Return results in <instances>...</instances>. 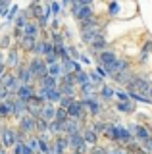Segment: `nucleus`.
<instances>
[{
	"label": "nucleus",
	"mask_w": 152,
	"mask_h": 154,
	"mask_svg": "<svg viewBox=\"0 0 152 154\" xmlns=\"http://www.w3.org/2000/svg\"><path fill=\"white\" fill-rule=\"evenodd\" d=\"M0 4H2V16L6 17L8 16V6H10V0H0Z\"/></svg>",
	"instance_id": "nucleus-45"
},
{
	"label": "nucleus",
	"mask_w": 152,
	"mask_h": 154,
	"mask_svg": "<svg viewBox=\"0 0 152 154\" xmlns=\"http://www.w3.org/2000/svg\"><path fill=\"white\" fill-rule=\"evenodd\" d=\"M37 96V91L33 89L31 85H21V89H20V93H17V98H21V100H25V102H29V100H33Z\"/></svg>",
	"instance_id": "nucleus-13"
},
{
	"label": "nucleus",
	"mask_w": 152,
	"mask_h": 154,
	"mask_svg": "<svg viewBox=\"0 0 152 154\" xmlns=\"http://www.w3.org/2000/svg\"><path fill=\"white\" fill-rule=\"evenodd\" d=\"M116 96L120 98V102H125V100H129L131 96H129V93H123V91H117L116 93Z\"/></svg>",
	"instance_id": "nucleus-44"
},
{
	"label": "nucleus",
	"mask_w": 152,
	"mask_h": 154,
	"mask_svg": "<svg viewBox=\"0 0 152 154\" xmlns=\"http://www.w3.org/2000/svg\"><path fill=\"white\" fill-rule=\"evenodd\" d=\"M27 14H29V12H21L20 16L16 17V27L17 29H25V25L29 23V16H27Z\"/></svg>",
	"instance_id": "nucleus-25"
},
{
	"label": "nucleus",
	"mask_w": 152,
	"mask_h": 154,
	"mask_svg": "<svg viewBox=\"0 0 152 154\" xmlns=\"http://www.w3.org/2000/svg\"><path fill=\"white\" fill-rule=\"evenodd\" d=\"M108 154H127L123 148H112V150H108Z\"/></svg>",
	"instance_id": "nucleus-47"
},
{
	"label": "nucleus",
	"mask_w": 152,
	"mask_h": 154,
	"mask_svg": "<svg viewBox=\"0 0 152 154\" xmlns=\"http://www.w3.org/2000/svg\"><path fill=\"white\" fill-rule=\"evenodd\" d=\"M71 2H79V4H85V6H89V4L94 2V0H71Z\"/></svg>",
	"instance_id": "nucleus-50"
},
{
	"label": "nucleus",
	"mask_w": 152,
	"mask_h": 154,
	"mask_svg": "<svg viewBox=\"0 0 152 154\" xmlns=\"http://www.w3.org/2000/svg\"><path fill=\"white\" fill-rule=\"evenodd\" d=\"M60 91H62V94H64V96H73L75 94V85H64V83H60Z\"/></svg>",
	"instance_id": "nucleus-30"
},
{
	"label": "nucleus",
	"mask_w": 152,
	"mask_h": 154,
	"mask_svg": "<svg viewBox=\"0 0 152 154\" xmlns=\"http://www.w3.org/2000/svg\"><path fill=\"white\" fill-rule=\"evenodd\" d=\"M73 154H79V152H73Z\"/></svg>",
	"instance_id": "nucleus-54"
},
{
	"label": "nucleus",
	"mask_w": 152,
	"mask_h": 154,
	"mask_svg": "<svg viewBox=\"0 0 152 154\" xmlns=\"http://www.w3.org/2000/svg\"><path fill=\"white\" fill-rule=\"evenodd\" d=\"M129 131L135 135V139L137 141H141V143H146V141H150V131L146 127H142V125H131L129 127Z\"/></svg>",
	"instance_id": "nucleus-7"
},
{
	"label": "nucleus",
	"mask_w": 152,
	"mask_h": 154,
	"mask_svg": "<svg viewBox=\"0 0 152 154\" xmlns=\"http://www.w3.org/2000/svg\"><path fill=\"white\" fill-rule=\"evenodd\" d=\"M117 12H120V6H117V2H112V4H110V16H116Z\"/></svg>",
	"instance_id": "nucleus-46"
},
{
	"label": "nucleus",
	"mask_w": 152,
	"mask_h": 154,
	"mask_svg": "<svg viewBox=\"0 0 152 154\" xmlns=\"http://www.w3.org/2000/svg\"><path fill=\"white\" fill-rule=\"evenodd\" d=\"M48 75H52V77H64L65 75V71H64V66L62 64H54V66H48Z\"/></svg>",
	"instance_id": "nucleus-20"
},
{
	"label": "nucleus",
	"mask_w": 152,
	"mask_h": 154,
	"mask_svg": "<svg viewBox=\"0 0 152 154\" xmlns=\"http://www.w3.org/2000/svg\"><path fill=\"white\" fill-rule=\"evenodd\" d=\"M8 45H10V37H4L2 38V48H8Z\"/></svg>",
	"instance_id": "nucleus-49"
},
{
	"label": "nucleus",
	"mask_w": 152,
	"mask_h": 154,
	"mask_svg": "<svg viewBox=\"0 0 152 154\" xmlns=\"http://www.w3.org/2000/svg\"><path fill=\"white\" fill-rule=\"evenodd\" d=\"M50 8H52V12H54V14H60V12H62V8H60V4H56V2H54V4H52V6H50Z\"/></svg>",
	"instance_id": "nucleus-48"
},
{
	"label": "nucleus",
	"mask_w": 152,
	"mask_h": 154,
	"mask_svg": "<svg viewBox=\"0 0 152 154\" xmlns=\"http://www.w3.org/2000/svg\"><path fill=\"white\" fill-rule=\"evenodd\" d=\"M152 85L148 83V79H146L144 75L141 77H133V81L129 85H127V91L129 93H139V94H144V93H150Z\"/></svg>",
	"instance_id": "nucleus-1"
},
{
	"label": "nucleus",
	"mask_w": 152,
	"mask_h": 154,
	"mask_svg": "<svg viewBox=\"0 0 152 154\" xmlns=\"http://www.w3.org/2000/svg\"><path fill=\"white\" fill-rule=\"evenodd\" d=\"M148 94H150V98H152V89H150V93H148Z\"/></svg>",
	"instance_id": "nucleus-53"
},
{
	"label": "nucleus",
	"mask_w": 152,
	"mask_h": 154,
	"mask_svg": "<svg viewBox=\"0 0 152 154\" xmlns=\"http://www.w3.org/2000/svg\"><path fill=\"white\" fill-rule=\"evenodd\" d=\"M83 100H75L73 104L68 108V114H69V118L71 119H81L83 118Z\"/></svg>",
	"instance_id": "nucleus-9"
},
{
	"label": "nucleus",
	"mask_w": 152,
	"mask_h": 154,
	"mask_svg": "<svg viewBox=\"0 0 152 154\" xmlns=\"http://www.w3.org/2000/svg\"><path fill=\"white\" fill-rule=\"evenodd\" d=\"M12 154H37L33 148L27 146V143H16V146H14V152Z\"/></svg>",
	"instance_id": "nucleus-18"
},
{
	"label": "nucleus",
	"mask_w": 152,
	"mask_h": 154,
	"mask_svg": "<svg viewBox=\"0 0 152 154\" xmlns=\"http://www.w3.org/2000/svg\"><path fill=\"white\" fill-rule=\"evenodd\" d=\"M94 87L93 83H87V85H83L81 87V91H83V100H93L94 98Z\"/></svg>",
	"instance_id": "nucleus-21"
},
{
	"label": "nucleus",
	"mask_w": 152,
	"mask_h": 154,
	"mask_svg": "<svg viewBox=\"0 0 152 154\" xmlns=\"http://www.w3.org/2000/svg\"><path fill=\"white\" fill-rule=\"evenodd\" d=\"M17 14H20V8H17V6H12V8H10V12H8V16H6V19H14V17H17Z\"/></svg>",
	"instance_id": "nucleus-42"
},
{
	"label": "nucleus",
	"mask_w": 152,
	"mask_h": 154,
	"mask_svg": "<svg viewBox=\"0 0 152 154\" xmlns=\"http://www.w3.org/2000/svg\"><path fill=\"white\" fill-rule=\"evenodd\" d=\"M144 146H146V150H148V152L152 154V139H150V141H146V143H144Z\"/></svg>",
	"instance_id": "nucleus-51"
},
{
	"label": "nucleus",
	"mask_w": 152,
	"mask_h": 154,
	"mask_svg": "<svg viewBox=\"0 0 152 154\" xmlns=\"http://www.w3.org/2000/svg\"><path fill=\"white\" fill-rule=\"evenodd\" d=\"M39 29H41L39 23H27L25 29H23V35H25V37H33V38H37V35H39Z\"/></svg>",
	"instance_id": "nucleus-16"
},
{
	"label": "nucleus",
	"mask_w": 152,
	"mask_h": 154,
	"mask_svg": "<svg viewBox=\"0 0 152 154\" xmlns=\"http://www.w3.org/2000/svg\"><path fill=\"white\" fill-rule=\"evenodd\" d=\"M102 96L104 98H114V96H116V91L108 85H102Z\"/></svg>",
	"instance_id": "nucleus-34"
},
{
	"label": "nucleus",
	"mask_w": 152,
	"mask_h": 154,
	"mask_svg": "<svg viewBox=\"0 0 152 154\" xmlns=\"http://www.w3.org/2000/svg\"><path fill=\"white\" fill-rule=\"evenodd\" d=\"M91 83L94 87H98V85H102V77L98 75V73H91Z\"/></svg>",
	"instance_id": "nucleus-41"
},
{
	"label": "nucleus",
	"mask_w": 152,
	"mask_h": 154,
	"mask_svg": "<svg viewBox=\"0 0 152 154\" xmlns=\"http://www.w3.org/2000/svg\"><path fill=\"white\" fill-rule=\"evenodd\" d=\"M83 104L89 108V112H91L93 116H98V114H100V104H98L94 98L93 100H83Z\"/></svg>",
	"instance_id": "nucleus-23"
},
{
	"label": "nucleus",
	"mask_w": 152,
	"mask_h": 154,
	"mask_svg": "<svg viewBox=\"0 0 152 154\" xmlns=\"http://www.w3.org/2000/svg\"><path fill=\"white\" fill-rule=\"evenodd\" d=\"M96 25V21H94L93 17H89V19H83L81 21V29H87V27H94Z\"/></svg>",
	"instance_id": "nucleus-40"
},
{
	"label": "nucleus",
	"mask_w": 152,
	"mask_h": 154,
	"mask_svg": "<svg viewBox=\"0 0 152 154\" xmlns=\"http://www.w3.org/2000/svg\"><path fill=\"white\" fill-rule=\"evenodd\" d=\"M64 125L65 123H60V122H56V119H54V122H50V133L58 137V135L64 133Z\"/></svg>",
	"instance_id": "nucleus-27"
},
{
	"label": "nucleus",
	"mask_w": 152,
	"mask_h": 154,
	"mask_svg": "<svg viewBox=\"0 0 152 154\" xmlns=\"http://www.w3.org/2000/svg\"><path fill=\"white\" fill-rule=\"evenodd\" d=\"M27 146H29V148H33V150H35L37 154H39L41 152V148H39V137H31V139H27Z\"/></svg>",
	"instance_id": "nucleus-33"
},
{
	"label": "nucleus",
	"mask_w": 152,
	"mask_h": 154,
	"mask_svg": "<svg viewBox=\"0 0 152 154\" xmlns=\"http://www.w3.org/2000/svg\"><path fill=\"white\" fill-rule=\"evenodd\" d=\"M20 45L25 48V50H31L33 52V50H35V46H37V41L33 37H25V35H23V38L20 41Z\"/></svg>",
	"instance_id": "nucleus-24"
},
{
	"label": "nucleus",
	"mask_w": 152,
	"mask_h": 154,
	"mask_svg": "<svg viewBox=\"0 0 152 154\" xmlns=\"http://www.w3.org/2000/svg\"><path fill=\"white\" fill-rule=\"evenodd\" d=\"M116 62H117V58H116V54H114V52H110V50H104V52H100V64H102L104 69L112 67L114 64H116Z\"/></svg>",
	"instance_id": "nucleus-14"
},
{
	"label": "nucleus",
	"mask_w": 152,
	"mask_h": 154,
	"mask_svg": "<svg viewBox=\"0 0 152 154\" xmlns=\"http://www.w3.org/2000/svg\"><path fill=\"white\" fill-rule=\"evenodd\" d=\"M114 79L117 81L120 85H129L131 81H133V75H131V71L129 69H125V71H121V73H117V75H114Z\"/></svg>",
	"instance_id": "nucleus-15"
},
{
	"label": "nucleus",
	"mask_w": 152,
	"mask_h": 154,
	"mask_svg": "<svg viewBox=\"0 0 152 154\" xmlns=\"http://www.w3.org/2000/svg\"><path fill=\"white\" fill-rule=\"evenodd\" d=\"M100 35H102V31H100V27H98V25L81 29V38L87 42V45H93V41H94L96 37H100Z\"/></svg>",
	"instance_id": "nucleus-5"
},
{
	"label": "nucleus",
	"mask_w": 152,
	"mask_h": 154,
	"mask_svg": "<svg viewBox=\"0 0 152 154\" xmlns=\"http://www.w3.org/2000/svg\"><path fill=\"white\" fill-rule=\"evenodd\" d=\"M33 54H35V56H42V54H44V41H42V42H37Z\"/></svg>",
	"instance_id": "nucleus-38"
},
{
	"label": "nucleus",
	"mask_w": 152,
	"mask_h": 154,
	"mask_svg": "<svg viewBox=\"0 0 152 154\" xmlns=\"http://www.w3.org/2000/svg\"><path fill=\"white\" fill-rule=\"evenodd\" d=\"M8 67H14V66H20V54H17L16 50H10L8 52V58H6V62H4Z\"/></svg>",
	"instance_id": "nucleus-22"
},
{
	"label": "nucleus",
	"mask_w": 152,
	"mask_h": 154,
	"mask_svg": "<svg viewBox=\"0 0 152 154\" xmlns=\"http://www.w3.org/2000/svg\"><path fill=\"white\" fill-rule=\"evenodd\" d=\"M35 2H39V0H35Z\"/></svg>",
	"instance_id": "nucleus-55"
},
{
	"label": "nucleus",
	"mask_w": 152,
	"mask_h": 154,
	"mask_svg": "<svg viewBox=\"0 0 152 154\" xmlns=\"http://www.w3.org/2000/svg\"><path fill=\"white\" fill-rule=\"evenodd\" d=\"M73 102H75V98H73V96H62L60 106H62V108H69V106L73 104Z\"/></svg>",
	"instance_id": "nucleus-35"
},
{
	"label": "nucleus",
	"mask_w": 152,
	"mask_h": 154,
	"mask_svg": "<svg viewBox=\"0 0 152 154\" xmlns=\"http://www.w3.org/2000/svg\"><path fill=\"white\" fill-rule=\"evenodd\" d=\"M89 154H108V150H106V148H102V146H96V144H94Z\"/></svg>",
	"instance_id": "nucleus-43"
},
{
	"label": "nucleus",
	"mask_w": 152,
	"mask_h": 154,
	"mask_svg": "<svg viewBox=\"0 0 152 154\" xmlns=\"http://www.w3.org/2000/svg\"><path fill=\"white\" fill-rule=\"evenodd\" d=\"M37 131L39 133H44V131H50V122H46V119H37Z\"/></svg>",
	"instance_id": "nucleus-31"
},
{
	"label": "nucleus",
	"mask_w": 152,
	"mask_h": 154,
	"mask_svg": "<svg viewBox=\"0 0 152 154\" xmlns=\"http://www.w3.org/2000/svg\"><path fill=\"white\" fill-rule=\"evenodd\" d=\"M150 50H152V42H146L144 48H142V54H141V60H142V62L148 58V52H150Z\"/></svg>",
	"instance_id": "nucleus-39"
},
{
	"label": "nucleus",
	"mask_w": 152,
	"mask_h": 154,
	"mask_svg": "<svg viewBox=\"0 0 152 154\" xmlns=\"http://www.w3.org/2000/svg\"><path fill=\"white\" fill-rule=\"evenodd\" d=\"M20 131L25 133V135H31L33 131H37V118H33V116L25 114V116L21 118V122H20Z\"/></svg>",
	"instance_id": "nucleus-4"
},
{
	"label": "nucleus",
	"mask_w": 152,
	"mask_h": 154,
	"mask_svg": "<svg viewBox=\"0 0 152 154\" xmlns=\"http://www.w3.org/2000/svg\"><path fill=\"white\" fill-rule=\"evenodd\" d=\"M64 133L65 135H81V123H79V119H68L64 125Z\"/></svg>",
	"instance_id": "nucleus-10"
},
{
	"label": "nucleus",
	"mask_w": 152,
	"mask_h": 154,
	"mask_svg": "<svg viewBox=\"0 0 152 154\" xmlns=\"http://www.w3.org/2000/svg\"><path fill=\"white\" fill-rule=\"evenodd\" d=\"M29 12L33 14V17H42V14H44V10H41V6L39 4H35V6H33Z\"/></svg>",
	"instance_id": "nucleus-37"
},
{
	"label": "nucleus",
	"mask_w": 152,
	"mask_h": 154,
	"mask_svg": "<svg viewBox=\"0 0 152 154\" xmlns=\"http://www.w3.org/2000/svg\"><path fill=\"white\" fill-rule=\"evenodd\" d=\"M29 69L33 71V75L42 79L44 75H48V64H46L44 60H41V58H33L29 62Z\"/></svg>",
	"instance_id": "nucleus-2"
},
{
	"label": "nucleus",
	"mask_w": 152,
	"mask_h": 154,
	"mask_svg": "<svg viewBox=\"0 0 152 154\" xmlns=\"http://www.w3.org/2000/svg\"><path fill=\"white\" fill-rule=\"evenodd\" d=\"M39 154H41V152H39Z\"/></svg>",
	"instance_id": "nucleus-56"
},
{
	"label": "nucleus",
	"mask_w": 152,
	"mask_h": 154,
	"mask_svg": "<svg viewBox=\"0 0 152 154\" xmlns=\"http://www.w3.org/2000/svg\"><path fill=\"white\" fill-rule=\"evenodd\" d=\"M81 60L85 62V64H93V62H91V60H89V58H87V56H85V54H81Z\"/></svg>",
	"instance_id": "nucleus-52"
},
{
	"label": "nucleus",
	"mask_w": 152,
	"mask_h": 154,
	"mask_svg": "<svg viewBox=\"0 0 152 154\" xmlns=\"http://www.w3.org/2000/svg\"><path fill=\"white\" fill-rule=\"evenodd\" d=\"M104 46H106V38H104L102 35H100V37H96V38L93 41V45H91L93 50H102V52H104Z\"/></svg>",
	"instance_id": "nucleus-28"
},
{
	"label": "nucleus",
	"mask_w": 152,
	"mask_h": 154,
	"mask_svg": "<svg viewBox=\"0 0 152 154\" xmlns=\"http://www.w3.org/2000/svg\"><path fill=\"white\" fill-rule=\"evenodd\" d=\"M71 14H73L79 21H83V19L93 17V8L85 6V4H79V2H73V6H71Z\"/></svg>",
	"instance_id": "nucleus-3"
},
{
	"label": "nucleus",
	"mask_w": 152,
	"mask_h": 154,
	"mask_svg": "<svg viewBox=\"0 0 152 154\" xmlns=\"http://www.w3.org/2000/svg\"><path fill=\"white\" fill-rule=\"evenodd\" d=\"M16 143H17V133L14 131V129L4 127L2 129V144H4V148H10V146L14 148Z\"/></svg>",
	"instance_id": "nucleus-6"
},
{
	"label": "nucleus",
	"mask_w": 152,
	"mask_h": 154,
	"mask_svg": "<svg viewBox=\"0 0 152 154\" xmlns=\"http://www.w3.org/2000/svg\"><path fill=\"white\" fill-rule=\"evenodd\" d=\"M56 112H58V108H54V104H52V102H46L44 106H42L41 119H46V122H54V119H56Z\"/></svg>",
	"instance_id": "nucleus-11"
},
{
	"label": "nucleus",
	"mask_w": 152,
	"mask_h": 154,
	"mask_svg": "<svg viewBox=\"0 0 152 154\" xmlns=\"http://www.w3.org/2000/svg\"><path fill=\"white\" fill-rule=\"evenodd\" d=\"M133 110H135V106H133L131 100H125V102L117 104V112H121V114H131Z\"/></svg>",
	"instance_id": "nucleus-26"
},
{
	"label": "nucleus",
	"mask_w": 152,
	"mask_h": 154,
	"mask_svg": "<svg viewBox=\"0 0 152 154\" xmlns=\"http://www.w3.org/2000/svg\"><path fill=\"white\" fill-rule=\"evenodd\" d=\"M44 62H46L48 66L58 64V54H56V52H52V54H46V56H44Z\"/></svg>",
	"instance_id": "nucleus-36"
},
{
	"label": "nucleus",
	"mask_w": 152,
	"mask_h": 154,
	"mask_svg": "<svg viewBox=\"0 0 152 154\" xmlns=\"http://www.w3.org/2000/svg\"><path fill=\"white\" fill-rule=\"evenodd\" d=\"M17 77H20V81L23 85H29L35 75H33V71L29 69V66H20L17 67Z\"/></svg>",
	"instance_id": "nucleus-12"
},
{
	"label": "nucleus",
	"mask_w": 152,
	"mask_h": 154,
	"mask_svg": "<svg viewBox=\"0 0 152 154\" xmlns=\"http://www.w3.org/2000/svg\"><path fill=\"white\" fill-rule=\"evenodd\" d=\"M83 137H85V141H87V144H96V141H98V133L94 131V129H85L83 131Z\"/></svg>",
	"instance_id": "nucleus-19"
},
{
	"label": "nucleus",
	"mask_w": 152,
	"mask_h": 154,
	"mask_svg": "<svg viewBox=\"0 0 152 154\" xmlns=\"http://www.w3.org/2000/svg\"><path fill=\"white\" fill-rule=\"evenodd\" d=\"M104 133H106V137H110V141H117V127H116V125L110 123Z\"/></svg>",
	"instance_id": "nucleus-32"
},
{
	"label": "nucleus",
	"mask_w": 152,
	"mask_h": 154,
	"mask_svg": "<svg viewBox=\"0 0 152 154\" xmlns=\"http://www.w3.org/2000/svg\"><path fill=\"white\" fill-rule=\"evenodd\" d=\"M117 127V143L121 144H131L133 139H135V135H133L127 127H123V125H116Z\"/></svg>",
	"instance_id": "nucleus-8"
},
{
	"label": "nucleus",
	"mask_w": 152,
	"mask_h": 154,
	"mask_svg": "<svg viewBox=\"0 0 152 154\" xmlns=\"http://www.w3.org/2000/svg\"><path fill=\"white\" fill-rule=\"evenodd\" d=\"M68 119H69L68 108H58V112H56V122H60V123H65Z\"/></svg>",
	"instance_id": "nucleus-29"
},
{
	"label": "nucleus",
	"mask_w": 152,
	"mask_h": 154,
	"mask_svg": "<svg viewBox=\"0 0 152 154\" xmlns=\"http://www.w3.org/2000/svg\"><path fill=\"white\" fill-rule=\"evenodd\" d=\"M41 87H46V89H58V79L56 77H52V75H44L41 79Z\"/></svg>",
	"instance_id": "nucleus-17"
}]
</instances>
